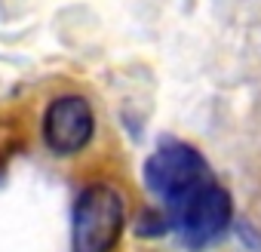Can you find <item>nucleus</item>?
<instances>
[{"instance_id": "nucleus-1", "label": "nucleus", "mask_w": 261, "mask_h": 252, "mask_svg": "<svg viewBox=\"0 0 261 252\" xmlns=\"http://www.w3.org/2000/svg\"><path fill=\"white\" fill-rule=\"evenodd\" d=\"M230 197L221 185H215L212 179L200 182L197 188H191L188 194L175 197L166 203V221L169 228L181 237V243L200 249L206 243H212L215 237L224 234V228L230 224Z\"/></svg>"}, {"instance_id": "nucleus-2", "label": "nucleus", "mask_w": 261, "mask_h": 252, "mask_svg": "<svg viewBox=\"0 0 261 252\" xmlns=\"http://www.w3.org/2000/svg\"><path fill=\"white\" fill-rule=\"evenodd\" d=\"M126 212L123 197L111 185H89L74 206L71 249L74 252H111L123 234Z\"/></svg>"}, {"instance_id": "nucleus-3", "label": "nucleus", "mask_w": 261, "mask_h": 252, "mask_svg": "<svg viewBox=\"0 0 261 252\" xmlns=\"http://www.w3.org/2000/svg\"><path fill=\"white\" fill-rule=\"evenodd\" d=\"M206 179H212V175H209L203 154L194 151L191 145H181V142L160 145L145 163V185L163 203L188 194L191 188H197Z\"/></svg>"}, {"instance_id": "nucleus-4", "label": "nucleus", "mask_w": 261, "mask_h": 252, "mask_svg": "<svg viewBox=\"0 0 261 252\" xmlns=\"http://www.w3.org/2000/svg\"><path fill=\"white\" fill-rule=\"evenodd\" d=\"M95 130L92 108L83 95H62L46 108L43 139L56 154H77L89 145Z\"/></svg>"}, {"instance_id": "nucleus-5", "label": "nucleus", "mask_w": 261, "mask_h": 252, "mask_svg": "<svg viewBox=\"0 0 261 252\" xmlns=\"http://www.w3.org/2000/svg\"><path fill=\"white\" fill-rule=\"evenodd\" d=\"M163 231H169V221H166V215H160V212H145L142 215V221H139V234L145 237H154V234H163Z\"/></svg>"}]
</instances>
